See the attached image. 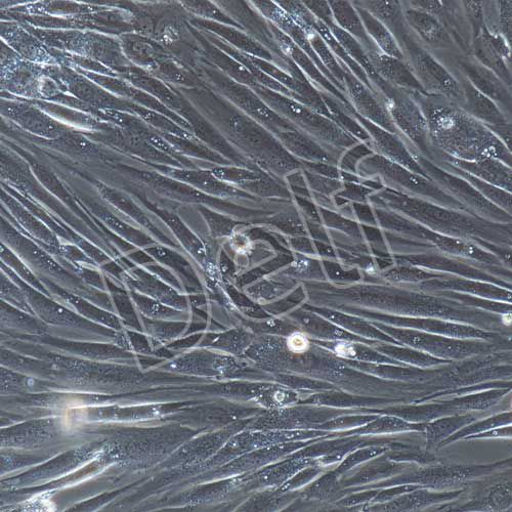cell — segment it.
I'll list each match as a JSON object with an SVG mask.
<instances>
[{
    "instance_id": "1",
    "label": "cell",
    "mask_w": 512,
    "mask_h": 512,
    "mask_svg": "<svg viewBox=\"0 0 512 512\" xmlns=\"http://www.w3.org/2000/svg\"><path fill=\"white\" fill-rule=\"evenodd\" d=\"M428 122L432 144L465 159L500 158L508 148L457 103L440 96L410 93Z\"/></svg>"
},
{
    "instance_id": "2",
    "label": "cell",
    "mask_w": 512,
    "mask_h": 512,
    "mask_svg": "<svg viewBox=\"0 0 512 512\" xmlns=\"http://www.w3.org/2000/svg\"><path fill=\"white\" fill-rule=\"evenodd\" d=\"M260 93L273 111L294 127H301L311 135L332 143L344 144L351 141L343 127L304 103L271 90L260 91Z\"/></svg>"
},
{
    "instance_id": "3",
    "label": "cell",
    "mask_w": 512,
    "mask_h": 512,
    "mask_svg": "<svg viewBox=\"0 0 512 512\" xmlns=\"http://www.w3.org/2000/svg\"><path fill=\"white\" fill-rule=\"evenodd\" d=\"M404 56L426 95L444 97L461 105L463 94L457 78L420 42L407 49Z\"/></svg>"
},
{
    "instance_id": "4",
    "label": "cell",
    "mask_w": 512,
    "mask_h": 512,
    "mask_svg": "<svg viewBox=\"0 0 512 512\" xmlns=\"http://www.w3.org/2000/svg\"><path fill=\"white\" fill-rule=\"evenodd\" d=\"M378 99L387 108L401 136L421 147L432 144L428 122L409 92L384 81Z\"/></svg>"
},
{
    "instance_id": "5",
    "label": "cell",
    "mask_w": 512,
    "mask_h": 512,
    "mask_svg": "<svg viewBox=\"0 0 512 512\" xmlns=\"http://www.w3.org/2000/svg\"><path fill=\"white\" fill-rule=\"evenodd\" d=\"M444 65L450 71L462 74L511 120V89L494 72L479 63L472 55L456 56Z\"/></svg>"
},
{
    "instance_id": "6",
    "label": "cell",
    "mask_w": 512,
    "mask_h": 512,
    "mask_svg": "<svg viewBox=\"0 0 512 512\" xmlns=\"http://www.w3.org/2000/svg\"><path fill=\"white\" fill-rule=\"evenodd\" d=\"M403 4V3H402ZM405 19L423 48L430 51L443 64L463 55L447 29L433 15L403 4Z\"/></svg>"
},
{
    "instance_id": "7",
    "label": "cell",
    "mask_w": 512,
    "mask_h": 512,
    "mask_svg": "<svg viewBox=\"0 0 512 512\" xmlns=\"http://www.w3.org/2000/svg\"><path fill=\"white\" fill-rule=\"evenodd\" d=\"M408 6L435 16L447 29L463 55H471L473 36L461 2L413 0Z\"/></svg>"
},
{
    "instance_id": "8",
    "label": "cell",
    "mask_w": 512,
    "mask_h": 512,
    "mask_svg": "<svg viewBox=\"0 0 512 512\" xmlns=\"http://www.w3.org/2000/svg\"><path fill=\"white\" fill-rule=\"evenodd\" d=\"M344 87L356 114L383 130L401 136L387 108L350 70L346 72Z\"/></svg>"
},
{
    "instance_id": "9",
    "label": "cell",
    "mask_w": 512,
    "mask_h": 512,
    "mask_svg": "<svg viewBox=\"0 0 512 512\" xmlns=\"http://www.w3.org/2000/svg\"><path fill=\"white\" fill-rule=\"evenodd\" d=\"M355 6L366 10L386 26L397 39L403 54L419 41L405 19L402 2H356Z\"/></svg>"
},
{
    "instance_id": "10",
    "label": "cell",
    "mask_w": 512,
    "mask_h": 512,
    "mask_svg": "<svg viewBox=\"0 0 512 512\" xmlns=\"http://www.w3.org/2000/svg\"><path fill=\"white\" fill-rule=\"evenodd\" d=\"M375 73L384 81L409 93L425 94L406 61L373 51L367 53Z\"/></svg>"
},
{
    "instance_id": "11",
    "label": "cell",
    "mask_w": 512,
    "mask_h": 512,
    "mask_svg": "<svg viewBox=\"0 0 512 512\" xmlns=\"http://www.w3.org/2000/svg\"><path fill=\"white\" fill-rule=\"evenodd\" d=\"M451 72L460 84L463 94V101L460 107L465 112L488 127L511 123V120L504 115L499 107L492 100L480 93L462 74L456 71Z\"/></svg>"
},
{
    "instance_id": "12",
    "label": "cell",
    "mask_w": 512,
    "mask_h": 512,
    "mask_svg": "<svg viewBox=\"0 0 512 512\" xmlns=\"http://www.w3.org/2000/svg\"><path fill=\"white\" fill-rule=\"evenodd\" d=\"M329 7L336 25L356 39L361 47L370 53L378 51L367 34L363 22L354 7L349 2H329Z\"/></svg>"
},
{
    "instance_id": "13",
    "label": "cell",
    "mask_w": 512,
    "mask_h": 512,
    "mask_svg": "<svg viewBox=\"0 0 512 512\" xmlns=\"http://www.w3.org/2000/svg\"><path fill=\"white\" fill-rule=\"evenodd\" d=\"M354 7L377 50L384 55L405 61V56L392 32L366 10L355 5Z\"/></svg>"
},
{
    "instance_id": "14",
    "label": "cell",
    "mask_w": 512,
    "mask_h": 512,
    "mask_svg": "<svg viewBox=\"0 0 512 512\" xmlns=\"http://www.w3.org/2000/svg\"><path fill=\"white\" fill-rule=\"evenodd\" d=\"M471 55L483 66L494 72L511 89V68L492 46L486 32V24L480 35L473 40Z\"/></svg>"
},
{
    "instance_id": "15",
    "label": "cell",
    "mask_w": 512,
    "mask_h": 512,
    "mask_svg": "<svg viewBox=\"0 0 512 512\" xmlns=\"http://www.w3.org/2000/svg\"><path fill=\"white\" fill-rule=\"evenodd\" d=\"M5 110L9 111L12 118L34 133L52 134L57 131L58 124L38 110L17 105H11Z\"/></svg>"
},
{
    "instance_id": "16",
    "label": "cell",
    "mask_w": 512,
    "mask_h": 512,
    "mask_svg": "<svg viewBox=\"0 0 512 512\" xmlns=\"http://www.w3.org/2000/svg\"><path fill=\"white\" fill-rule=\"evenodd\" d=\"M467 22L471 27L473 40L477 38L485 27L484 2H461Z\"/></svg>"
},
{
    "instance_id": "17",
    "label": "cell",
    "mask_w": 512,
    "mask_h": 512,
    "mask_svg": "<svg viewBox=\"0 0 512 512\" xmlns=\"http://www.w3.org/2000/svg\"><path fill=\"white\" fill-rule=\"evenodd\" d=\"M126 46L127 53L133 55L134 58L139 60L150 62L154 60L156 55L152 46L149 45L148 42L142 40L128 41Z\"/></svg>"
},
{
    "instance_id": "18",
    "label": "cell",
    "mask_w": 512,
    "mask_h": 512,
    "mask_svg": "<svg viewBox=\"0 0 512 512\" xmlns=\"http://www.w3.org/2000/svg\"><path fill=\"white\" fill-rule=\"evenodd\" d=\"M287 347L294 354H304L310 348V341L303 333H294L287 339Z\"/></svg>"
},
{
    "instance_id": "19",
    "label": "cell",
    "mask_w": 512,
    "mask_h": 512,
    "mask_svg": "<svg viewBox=\"0 0 512 512\" xmlns=\"http://www.w3.org/2000/svg\"><path fill=\"white\" fill-rule=\"evenodd\" d=\"M160 70L167 78L173 81L182 83L190 81L189 75L173 64H163L160 66Z\"/></svg>"
},
{
    "instance_id": "20",
    "label": "cell",
    "mask_w": 512,
    "mask_h": 512,
    "mask_svg": "<svg viewBox=\"0 0 512 512\" xmlns=\"http://www.w3.org/2000/svg\"><path fill=\"white\" fill-rule=\"evenodd\" d=\"M488 127V126H487ZM489 130L505 145H511V123L489 126Z\"/></svg>"
},
{
    "instance_id": "21",
    "label": "cell",
    "mask_w": 512,
    "mask_h": 512,
    "mask_svg": "<svg viewBox=\"0 0 512 512\" xmlns=\"http://www.w3.org/2000/svg\"><path fill=\"white\" fill-rule=\"evenodd\" d=\"M336 354L340 357H351L356 354L355 349L348 344H340L335 348Z\"/></svg>"
}]
</instances>
